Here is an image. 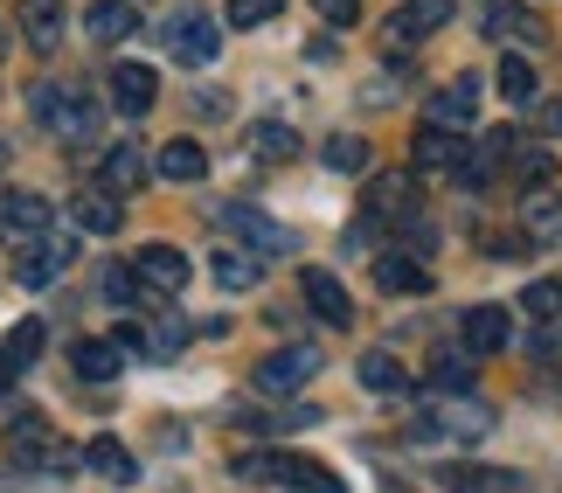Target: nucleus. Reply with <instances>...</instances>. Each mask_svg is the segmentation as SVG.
Here are the masks:
<instances>
[{
    "label": "nucleus",
    "instance_id": "obj_5",
    "mask_svg": "<svg viewBox=\"0 0 562 493\" xmlns=\"http://www.w3.org/2000/svg\"><path fill=\"white\" fill-rule=\"evenodd\" d=\"M313 376H319V348H271L257 361V390L265 396H285V390H299V382H313Z\"/></svg>",
    "mask_w": 562,
    "mask_h": 493
},
{
    "label": "nucleus",
    "instance_id": "obj_6",
    "mask_svg": "<svg viewBox=\"0 0 562 493\" xmlns=\"http://www.w3.org/2000/svg\"><path fill=\"white\" fill-rule=\"evenodd\" d=\"M223 229H236V237H244L257 257H285V250H292V229H285V223H271L265 209H244V202H229V209H223Z\"/></svg>",
    "mask_w": 562,
    "mask_h": 493
},
{
    "label": "nucleus",
    "instance_id": "obj_29",
    "mask_svg": "<svg viewBox=\"0 0 562 493\" xmlns=\"http://www.w3.org/2000/svg\"><path fill=\"white\" fill-rule=\"evenodd\" d=\"M514 181H521V188H549L555 181V154H549V146H514Z\"/></svg>",
    "mask_w": 562,
    "mask_h": 493
},
{
    "label": "nucleus",
    "instance_id": "obj_21",
    "mask_svg": "<svg viewBox=\"0 0 562 493\" xmlns=\"http://www.w3.org/2000/svg\"><path fill=\"white\" fill-rule=\"evenodd\" d=\"M154 167H160V181L188 188V181H202V175H209V154H202V146H194V139H167Z\"/></svg>",
    "mask_w": 562,
    "mask_h": 493
},
{
    "label": "nucleus",
    "instance_id": "obj_23",
    "mask_svg": "<svg viewBox=\"0 0 562 493\" xmlns=\"http://www.w3.org/2000/svg\"><path fill=\"white\" fill-rule=\"evenodd\" d=\"M480 29L486 35H501V42H514V35H542V21H535L528 8H521V0H486V14H480Z\"/></svg>",
    "mask_w": 562,
    "mask_h": 493
},
{
    "label": "nucleus",
    "instance_id": "obj_28",
    "mask_svg": "<svg viewBox=\"0 0 562 493\" xmlns=\"http://www.w3.org/2000/svg\"><path fill=\"white\" fill-rule=\"evenodd\" d=\"M250 146H257V160H292L299 154V133H292V125H278V119H265V125H250Z\"/></svg>",
    "mask_w": 562,
    "mask_h": 493
},
{
    "label": "nucleus",
    "instance_id": "obj_4",
    "mask_svg": "<svg viewBox=\"0 0 562 493\" xmlns=\"http://www.w3.org/2000/svg\"><path fill=\"white\" fill-rule=\"evenodd\" d=\"M70 257H77V237H70V229H42V237L14 257V278H21V285H49V278L70 265Z\"/></svg>",
    "mask_w": 562,
    "mask_h": 493
},
{
    "label": "nucleus",
    "instance_id": "obj_39",
    "mask_svg": "<svg viewBox=\"0 0 562 493\" xmlns=\"http://www.w3.org/2000/svg\"><path fill=\"white\" fill-rule=\"evenodd\" d=\"M555 229H562V216H555V209L528 202V237H555Z\"/></svg>",
    "mask_w": 562,
    "mask_h": 493
},
{
    "label": "nucleus",
    "instance_id": "obj_10",
    "mask_svg": "<svg viewBox=\"0 0 562 493\" xmlns=\"http://www.w3.org/2000/svg\"><path fill=\"white\" fill-rule=\"evenodd\" d=\"M409 167H417V175H459V167H465V139L445 133V125H424L417 146H409Z\"/></svg>",
    "mask_w": 562,
    "mask_h": 493
},
{
    "label": "nucleus",
    "instance_id": "obj_16",
    "mask_svg": "<svg viewBox=\"0 0 562 493\" xmlns=\"http://www.w3.org/2000/svg\"><path fill=\"white\" fill-rule=\"evenodd\" d=\"M451 21V0H403L396 14H389V42H424V35H438Z\"/></svg>",
    "mask_w": 562,
    "mask_h": 493
},
{
    "label": "nucleus",
    "instance_id": "obj_32",
    "mask_svg": "<svg viewBox=\"0 0 562 493\" xmlns=\"http://www.w3.org/2000/svg\"><path fill=\"white\" fill-rule=\"evenodd\" d=\"M501 98L507 104H535V63L528 56H507L501 63Z\"/></svg>",
    "mask_w": 562,
    "mask_h": 493
},
{
    "label": "nucleus",
    "instance_id": "obj_17",
    "mask_svg": "<svg viewBox=\"0 0 562 493\" xmlns=\"http://www.w3.org/2000/svg\"><path fill=\"white\" fill-rule=\"evenodd\" d=\"M369 216H382V223H409V216H417V181H409V175H375V188H369Z\"/></svg>",
    "mask_w": 562,
    "mask_h": 493
},
{
    "label": "nucleus",
    "instance_id": "obj_25",
    "mask_svg": "<svg viewBox=\"0 0 562 493\" xmlns=\"http://www.w3.org/2000/svg\"><path fill=\"white\" fill-rule=\"evenodd\" d=\"M139 181H146V154H139L133 139L112 146V154H104V188H112V195H133Z\"/></svg>",
    "mask_w": 562,
    "mask_h": 493
},
{
    "label": "nucleus",
    "instance_id": "obj_31",
    "mask_svg": "<svg viewBox=\"0 0 562 493\" xmlns=\"http://www.w3.org/2000/svg\"><path fill=\"white\" fill-rule=\"evenodd\" d=\"M327 167H334V175H361V167H369V139H361V133H334L327 139Z\"/></svg>",
    "mask_w": 562,
    "mask_h": 493
},
{
    "label": "nucleus",
    "instance_id": "obj_26",
    "mask_svg": "<svg viewBox=\"0 0 562 493\" xmlns=\"http://www.w3.org/2000/svg\"><path fill=\"white\" fill-rule=\"evenodd\" d=\"M361 390H375V396H403L409 390V376H403V361L396 355H361Z\"/></svg>",
    "mask_w": 562,
    "mask_h": 493
},
{
    "label": "nucleus",
    "instance_id": "obj_13",
    "mask_svg": "<svg viewBox=\"0 0 562 493\" xmlns=\"http://www.w3.org/2000/svg\"><path fill=\"white\" fill-rule=\"evenodd\" d=\"M133 271H139V285H146V292H188V278H194V271H188V257H181L175 244H146Z\"/></svg>",
    "mask_w": 562,
    "mask_h": 493
},
{
    "label": "nucleus",
    "instance_id": "obj_30",
    "mask_svg": "<svg viewBox=\"0 0 562 493\" xmlns=\"http://www.w3.org/2000/svg\"><path fill=\"white\" fill-rule=\"evenodd\" d=\"M236 424H250V432H306V424H319V411L313 403H292V411H265V417H236Z\"/></svg>",
    "mask_w": 562,
    "mask_h": 493
},
{
    "label": "nucleus",
    "instance_id": "obj_33",
    "mask_svg": "<svg viewBox=\"0 0 562 493\" xmlns=\"http://www.w3.org/2000/svg\"><path fill=\"white\" fill-rule=\"evenodd\" d=\"M430 390H451V396L472 390V355H438L430 361Z\"/></svg>",
    "mask_w": 562,
    "mask_h": 493
},
{
    "label": "nucleus",
    "instance_id": "obj_27",
    "mask_svg": "<svg viewBox=\"0 0 562 493\" xmlns=\"http://www.w3.org/2000/svg\"><path fill=\"white\" fill-rule=\"evenodd\" d=\"M133 21H139V14H133V0H98V8H91V21H83V29H91L98 42H119L125 29H133Z\"/></svg>",
    "mask_w": 562,
    "mask_h": 493
},
{
    "label": "nucleus",
    "instance_id": "obj_34",
    "mask_svg": "<svg viewBox=\"0 0 562 493\" xmlns=\"http://www.w3.org/2000/svg\"><path fill=\"white\" fill-rule=\"evenodd\" d=\"M521 306H528V320H555L562 313V278H535L521 292Z\"/></svg>",
    "mask_w": 562,
    "mask_h": 493
},
{
    "label": "nucleus",
    "instance_id": "obj_40",
    "mask_svg": "<svg viewBox=\"0 0 562 493\" xmlns=\"http://www.w3.org/2000/svg\"><path fill=\"white\" fill-rule=\"evenodd\" d=\"M21 369H14V361H8V348H0V396H8V382H14Z\"/></svg>",
    "mask_w": 562,
    "mask_h": 493
},
{
    "label": "nucleus",
    "instance_id": "obj_8",
    "mask_svg": "<svg viewBox=\"0 0 562 493\" xmlns=\"http://www.w3.org/2000/svg\"><path fill=\"white\" fill-rule=\"evenodd\" d=\"M42 229H49V202L42 195H8L0 202V244H14V257L29 250Z\"/></svg>",
    "mask_w": 562,
    "mask_h": 493
},
{
    "label": "nucleus",
    "instance_id": "obj_43",
    "mask_svg": "<svg viewBox=\"0 0 562 493\" xmlns=\"http://www.w3.org/2000/svg\"><path fill=\"white\" fill-rule=\"evenodd\" d=\"M0 160H8V146H0Z\"/></svg>",
    "mask_w": 562,
    "mask_h": 493
},
{
    "label": "nucleus",
    "instance_id": "obj_35",
    "mask_svg": "<svg viewBox=\"0 0 562 493\" xmlns=\"http://www.w3.org/2000/svg\"><path fill=\"white\" fill-rule=\"evenodd\" d=\"M0 348H8V361H14V369H29V361L42 355V320H21V327H14L8 340H0Z\"/></svg>",
    "mask_w": 562,
    "mask_h": 493
},
{
    "label": "nucleus",
    "instance_id": "obj_7",
    "mask_svg": "<svg viewBox=\"0 0 562 493\" xmlns=\"http://www.w3.org/2000/svg\"><path fill=\"white\" fill-rule=\"evenodd\" d=\"M480 119V77H451L445 91H430V112L424 125H445V133H465Z\"/></svg>",
    "mask_w": 562,
    "mask_h": 493
},
{
    "label": "nucleus",
    "instance_id": "obj_42",
    "mask_svg": "<svg viewBox=\"0 0 562 493\" xmlns=\"http://www.w3.org/2000/svg\"><path fill=\"white\" fill-rule=\"evenodd\" d=\"M0 49H8V29H0Z\"/></svg>",
    "mask_w": 562,
    "mask_h": 493
},
{
    "label": "nucleus",
    "instance_id": "obj_19",
    "mask_svg": "<svg viewBox=\"0 0 562 493\" xmlns=\"http://www.w3.org/2000/svg\"><path fill=\"white\" fill-rule=\"evenodd\" d=\"M21 35H29V49L49 56L63 42V0H21Z\"/></svg>",
    "mask_w": 562,
    "mask_h": 493
},
{
    "label": "nucleus",
    "instance_id": "obj_37",
    "mask_svg": "<svg viewBox=\"0 0 562 493\" xmlns=\"http://www.w3.org/2000/svg\"><path fill=\"white\" fill-rule=\"evenodd\" d=\"M285 14V0H229V29H265Z\"/></svg>",
    "mask_w": 562,
    "mask_h": 493
},
{
    "label": "nucleus",
    "instance_id": "obj_24",
    "mask_svg": "<svg viewBox=\"0 0 562 493\" xmlns=\"http://www.w3.org/2000/svg\"><path fill=\"white\" fill-rule=\"evenodd\" d=\"M375 285L396 292V299H417V292H430V271L417 257H375Z\"/></svg>",
    "mask_w": 562,
    "mask_h": 493
},
{
    "label": "nucleus",
    "instance_id": "obj_2",
    "mask_svg": "<svg viewBox=\"0 0 562 493\" xmlns=\"http://www.w3.org/2000/svg\"><path fill=\"white\" fill-rule=\"evenodd\" d=\"M236 480H271V486H292V493H348L340 473H327L306 452H244L236 459Z\"/></svg>",
    "mask_w": 562,
    "mask_h": 493
},
{
    "label": "nucleus",
    "instance_id": "obj_12",
    "mask_svg": "<svg viewBox=\"0 0 562 493\" xmlns=\"http://www.w3.org/2000/svg\"><path fill=\"white\" fill-rule=\"evenodd\" d=\"M299 292H306V306L319 313V320H327V327H355V299L348 292H340V278L334 271H299Z\"/></svg>",
    "mask_w": 562,
    "mask_h": 493
},
{
    "label": "nucleus",
    "instance_id": "obj_18",
    "mask_svg": "<svg viewBox=\"0 0 562 493\" xmlns=\"http://www.w3.org/2000/svg\"><path fill=\"white\" fill-rule=\"evenodd\" d=\"M83 473H98V480H112V486H125V480H139V466H133V452L112 438V432H98L91 445H83Z\"/></svg>",
    "mask_w": 562,
    "mask_h": 493
},
{
    "label": "nucleus",
    "instance_id": "obj_3",
    "mask_svg": "<svg viewBox=\"0 0 562 493\" xmlns=\"http://www.w3.org/2000/svg\"><path fill=\"white\" fill-rule=\"evenodd\" d=\"M167 49H175V63H188V70H209L215 49H223V35H215V21L202 8H188L167 21Z\"/></svg>",
    "mask_w": 562,
    "mask_h": 493
},
{
    "label": "nucleus",
    "instance_id": "obj_15",
    "mask_svg": "<svg viewBox=\"0 0 562 493\" xmlns=\"http://www.w3.org/2000/svg\"><path fill=\"white\" fill-rule=\"evenodd\" d=\"M417 432H430V438H486L493 432V411H486V403H445V411H430L424 424H417Z\"/></svg>",
    "mask_w": 562,
    "mask_h": 493
},
{
    "label": "nucleus",
    "instance_id": "obj_11",
    "mask_svg": "<svg viewBox=\"0 0 562 493\" xmlns=\"http://www.w3.org/2000/svg\"><path fill=\"white\" fill-rule=\"evenodd\" d=\"M70 223L83 229V237H119V223H125V209H119V195L112 188H77V202H70Z\"/></svg>",
    "mask_w": 562,
    "mask_h": 493
},
{
    "label": "nucleus",
    "instance_id": "obj_20",
    "mask_svg": "<svg viewBox=\"0 0 562 493\" xmlns=\"http://www.w3.org/2000/svg\"><path fill=\"white\" fill-rule=\"evenodd\" d=\"M70 369L83 382H112L125 369V348H119V340H77V348H70Z\"/></svg>",
    "mask_w": 562,
    "mask_h": 493
},
{
    "label": "nucleus",
    "instance_id": "obj_14",
    "mask_svg": "<svg viewBox=\"0 0 562 493\" xmlns=\"http://www.w3.org/2000/svg\"><path fill=\"white\" fill-rule=\"evenodd\" d=\"M112 104L125 119H139V112H154V98H160V83H154V70H146V63H112Z\"/></svg>",
    "mask_w": 562,
    "mask_h": 493
},
{
    "label": "nucleus",
    "instance_id": "obj_9",
    "mask_svg": "<svg viewBox=\"0 0 562 493\" xmlns=\"http://www.w3.org/2000/svg\"><path fill=\"white\" fill-rule=\"evenodd\" d=\"M459 340H465V355H472V361H480V355H501L507 340H514L507 306H472V313L459 320Z\"/></svg>",
    "mask_w": 562,
    "mask_h": 493
},
{
    "label": "nucleus",
    "instance_id": "obj_36",
    "mask_svg": "<svg viewBox=\"0 0 562 493\" xmlns=\"http://www.w3.org/2000/svg\"><path fill=\"white\" fill-rule=\"evenodd\" d=\"M98 292L112 299V306H133V299H139L146 285H139V271H125V265H104V278H98Z\"/></svg>",
    "mask_w": 562,
    "mask_h": 493
},
{
    "label": "nucleus",
    "instance_id": "obj_38",
    "mask_svg": "<svg viewBox=\"0 0 562 493\" xmlns=\"http://www.w3.org/2000/svg\"><path fill=\"white\" fill-rule=\"evenodd\" d=\"M313 8L327 14L334 29H355V21H361V0H313Z\"/></svg>",
    "mask_w": 562,
    "mask_h": 493
},
{
    "label": "nucleus",
    "instance_id": "obj_22",
    "mask_svg": "<svg viewBox=\"0 0 562 493\" xmlns=\"http://www.w3.org/2000/svg\"><path fill=\"white\" fill-rule=\"evenodd\" d=\"M257 278H265V257H257V250H236V244L215 250V285H223V292H250Z\"/></svg>",
    "mask_w": 562,
    "mask_h": 493
},
{
    "label": "nucleus",
    "instance_id": "obj_1",
    "mask_svg": "<svg viewBox=\"0 0 562 493\" xmlns=\"http://www.w3.org/2000/svg\"><path fill=\"white\" fill-rule=\"evenodd\" d=\"M29 112H35L42 133H56V139H70V146L98 139V125H104V104H98V91H83V83H35Z\"/></svg>",
    "mask_w": 562,
    "mask_h": 493
},
{
    "label": "nucleus",
    "instance_id": "obj_41",
    "mask_svg": "<svg viewBox=\"0 0 562 493\" xmlns=\"http://www.w3.org/2000/svg\"><path fill=\"white\" fill-rule=\"evenodd\" d=\"M549 125H555V133H562V104H549Z\"/></svg>",
    "mask_w": 562,
    "mask_h": 493
}]
</instances>
